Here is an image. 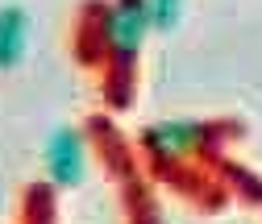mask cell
Returning <instances> with one entry per match:
<instances>
[{
  "label": "cell",
  "mask_w": 262,
  "mask_h": 224,
  "mask_svg": "<svg viewBox=\"0 0 262 224\" xmlns=\"http://www.w3.org/2000/svg\"><path fill=\"white\" fill-rule=\"evenodd\" d=\"M183 9V0H146V13H150V29H171L175 17Z\"/></svg>",
  "instance_id": "obj_5"
},
{
  "label": "cell",
  "mask_w": 262,
  "mask_h": 224,
  "mask_svg": "<svg viewBox=\"0 0 262 224\" xmlns=\"http://www.w3.org/2000/svg\"><path fill=\"white\" fill-rule=\"evenodd\" d=\"M146 29H150V13H146V0H121L108 17V42L117 54H138V46L146 42Z\"/></svg>",
  "instance_id": "obj_1"
},
{
  "label": "cell",
  "mask_w": 262,
  "mask_h": 224,
  "mask_svg": "<svg viewBox=\"0 0 262 224\" xmlns=\"http://www.w3.org/2000/svg\"><path fill=\"white\" fill-rule=\"evenodd\" d=\"M46 170L62 187H71V183L83 179V141H79V133H71V129H54L50 133V141H46Z\"/></svg>",
  "instance_id": "obj_2"
},
{
  "label": "cell",
  "mask_w": 262,
  "mask_h": 224,
  "mask_svg": "<svg viewBox=\"0 0 262 224\" xmlns=\"http://www.w3.org/2000/svg\"><path fill=\"white\" fill-rule=\"evenodd\" d=\"M29 50V17L17 5L0 9V71L21 67V58Z\"/></svg>",
  "instance_id": "obj_3"
},
{
  "label": "cell",
  "mask_w": 262,
  "mask_h": 224,
  "mask_svg": "<svg viewBox=\"0 0 262 224\" xmlns=\"http://www.w3.org/2000/svg\"><path fill=\"white\" fill-rule=\"evenodd\" d=\"M146 141L158 150V154H187L191 145H200L204 141V129L200 125H158V129L146 133Z\"/></svg>",
  "instance_id": "obj_4"
}]
</instances>
